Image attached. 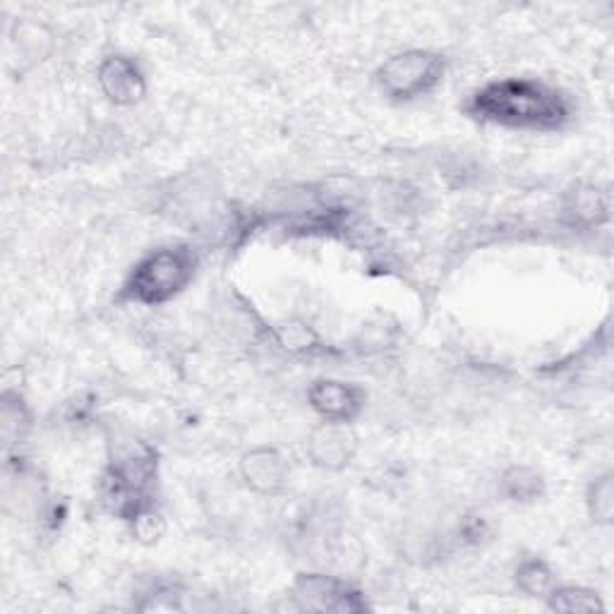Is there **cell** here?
<instances>
[{"label":"cell","mask_w":614,"mask_h":614,"mask_svg":"<svg viewBox=\"0 0 614 614\" xmlns=\"http://www.w3.org/2000/svg\"><path fill=\"white\" fill-rule=\"evenodd\" d=\"M279 339L286 349H291V351H310L312 343L317 341L315 334H312L305 324H298V322H291V324H286V327H281Z\"/></svg>","instance_id":"obj_18"},{"label":"cell","mask_w":614,"mask_h":614,"mask_svg":"<svg viewBox=\"0 0 614 614\" xmlns=\"http://www.w3.org/2000/svg\"><path fill=\"white\" fill-rule=\"evenodd\" d=\"M566 214L574 224L600 226L610 218V195L600 185H578L566 202Z\"/></svg>","instance_id":"obj_10"},{"label":"cell","mask_w":614,"mask_h":614,"mask_svg":"<svg viewBox=\"0 0 614 614\" xmlns=\"http://www.w3.org/2000/svg\"><path fill=\"white\" fill-rule=\"evenodd\" d=\"M447 61L435 51L411 49L387 58L377 67L375 83L391 101H413L442 85Z\"/></svg>","instance_id":"obj_4"},{"label":"cell","mask_w":614,"mask_h":614,"mask_svg":"<svg viewBox=\"0 0 614 614\" xmlns=\"http://www.w3.org/2000/svg\"><path fill=\"white\" fill-rule=\"evenodd\" d=\"M308 401L322 421L351 425L365 411V389L339 379H317L308 389Z\"/></svg>","instance_id":"obj_7"},{"label":"cell","mask_w":614,"mask_h":614,"mask_svg":"<svg viewBox=\"0 0 614 614\" xmlns=\"http://www.w3.org/2000/svg\"><path fill=\"white\" fill-rule=\"evenodd\" d=\"M461 538L463 542H471V544H480L490 538V524L485 521L483 516H466L461 521Z\"/></svg>","instance_id":"obj_19"},{"label":"cell","mask_w":614,"mask_h":614,"mask_svg":"<svg viewBox=\"0 0 614 614\" xmlns=\"http://www.w3.org/2000/svg\"><path fill=\"white\" fill-rule=\"evenodd\" d=\"M197 272V254L188 246L152 250L133 266L123 284V303L156 308L180 296Z\"/></svg>","instance_id":"obj_2"},{"label":"cell","mask_w":614,"mask_h":614,"mask_svg":"<svg viewBox=\"0 0 614 614\" xmlns=\"http://www.w3.org/2000/svg\"><path fill=\"white\" fill-rule=\"evenodd\" d=\"M305 451L312 466L339 473L349 468L358 454V435L351 430V425L322 421L308 435Z\"/></svg>","instance_id":"obj_6"},{"label":"cell","mask_w":614,"mask_h":614,"mask_svg":"<svg viewBox=\"0 0 614 614\" xmlns=\"http://www.w3.org/2000/svg\"><path fill=\"white\" fill-rule=\"evenodd\" d=\"M552 612H566V614H590L602 612L605 602L590 588L581 586H554L552 593L544 598Z\"/></svg>","instance_id":"obj_14"},{"label":"cell","mask_w":614,"mask_h":614,"mask_svg":"<svg viewBox=\"0 0 614 614\" xmlns=\"http://www.w3.org/2000/svg\"><path fill=\"white\" fill-rule=\"evenodd\" d=\"M127 526H130L135 540H140L142 544L159 542L161 536H164V530H166L164 516H161L156 504L145 506L142 512H137L130 521H127Z\"/></svg>","instance_id":"obj_17"},{"label":"cell","mask_w":614,"mask_h":614,"mask_svg":"<svg viewBox=\"0 0 614 614\" xmlns=\"http://www.w3.org/2000/svg\"><path fill=\"white\" fill-rule=\"evenodd\" d=\"M0 433H3L5 451L17 449L32 433V411L17 391H5L0 403Z\"/></svg>","instance_id":"obj_11"},{"label":"cell","mask_w":614,"mask_h":614,"mask_svg":"<svg viewBox=\"0 0 614 614\" xmlns=\"http://www.w3.org/2000/svg\"><path fill=\"white\" fill-rule=\"evenodd\" d=\"M471 118L509 130L554 133L572 118V106L560 89L526 77H504L480 87L466 103Z\"/></svg>","instance_id":"obj_1"},{"label":"cell","mask_w":614,"mask_h":614,"mask_svg":"<svg viewBox=\"0 0 614 614\" xmlns=\"http://www.w3.org/2000/svg\"><path fill=\"white\" fill-rule=\"evenodd\" d=\"M13 41L17 51L29 58V61H41L51 49V32L39 22H17Z\"/></svg>","instance_id":"obj_16"},{"label":"cell","mask_w":614,"mask_h":614,"mask_svg":"<svg viewBox=\"0 0 614 614\" xmlns=\"http://www.w3.org/2000/svg\"><path fill=\"white\" fill-rule=\"evenodd\" d=\"M586 506L590 518L596 521L600 526H610L612 524V514H614V478L612 473H602L598 478L588 485L586 492Z\"/></svg>","instance_id":"obj_15"},{"label":"cell","mask_w":614,"mask_h":614,"mask_svg":"<svg viewBox=\"0 0 614 614\" xmlns=\"http://www.w3.org/2000/svg\"><path fill=\"white\" fill-rule=\"evenodd\" d=\"M99 87L115 106H135L147 97V77L130 55H109L99 65Z\"/></svg>","instance_id":"obj_8"},{"label":"cell","mask_w":614,"mask_h":614,"mask_svg":"<svg viewBox=\"0 0 614 614\" xmlns=\"http://www.w3.org/2000/svg\"><path fill=\"white\" fill-rule=\"evenodd\" d=\"M240 478L252 492L264 497L281 494L291 483V466L279 449L258 447L240 459Z\"/></svg>","instance_id":"obj_9"},{"label":"cell","mask_w":614,"mask_h":614,"mask_svg":"<svg viewBox=\"0 0 614 614\" xmlns=\"http://www.w3.org/2000/svg\"><path fill=\"white\" fill-rule=\"evenodd\" d=\"M514 581L521 593L528 598H548L552 593V588L557 586V576L550 569V564L540 557H526L521 560Z\"/></svg>","instance_id":"obj_13"},{"label":"cell","mask_w":614,"mask_h":614,"mask_svg":"<svg viewBox=\"0 0 614 614\" xmlns=\"http://www.w3.org/2000/svg\"><path fill=\"white\" fill-rule=\"evenodd\" d=\"M156 454L152 447L137 444L109 461L99 483V500L125 524L145 506L154 504Z\"/></svg>","instance_id":"obj_3"},{"label":"cell","mask_w":614,"mask_h":614,"mask_svg":"<svg viewBox=\"0 0 614 614\" xmlns=\"http://www.w3.org/2000/svg\"><path fill=\"white\" fill-rule=\"evenodd\" d=\"M500 492L509 502L516 504L538 502L544 494V478L542 473L532 466H512L502 473Z\"/></svg>","instance_id":"obj_12"},{"label":"cell","mask_w":614,"mask_h":614,"mask_svg":"<svg viewBox=\"0 0 614 614\" xmlns=\"http://www.w3.org/2000/svg\"><path fill=\"white\" fill-rule=\"evenodd\" d=\"M291 598L303 612L355 614L365 612L367 602L349 581L327 574H300L291 586Z\"/></svg>","instance_id":"obj_5"}]
</instances>
